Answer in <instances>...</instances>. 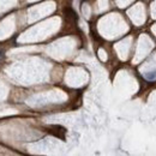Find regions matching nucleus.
<instances>
[{"label": "nucleus", "instance_id": "1", "mask_svg": "<svg viewBox=\"0 0 156 156\" xmlns=\"http://www.w3.org/2000/svg\"><path fill=\"white\" fill-rule=\"evenodd\" d=\"M4 58H5V51L3 48H0V64H1V61L4 60Z\"/></svg>", "mask_w": 156, "mask_h": 156}]
</instances>
